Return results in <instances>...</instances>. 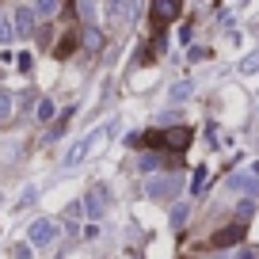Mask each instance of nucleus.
I'll use <instances>...</instances> for the list:
<instances>
[{"label":"nucleus","instance_id":"nucleus-3","mask_svg":"<svg viewBox=\"0 0 259 259\" xmlns=\"http://www.w3.org/2000/svg\"><path fill=\"white\" fill-rule=\"evenodd\" d=\"M57 236V221L54 218H38L31 229H27V248H46Z\"/></svg>","mask_w":259,"mask_h":259},{"label":"nucleus","instance_id":"nucleus-5","mask_svg":"<svg viewBox=\"0 0 259 259\" xmlns=\"http://www.w3.org/2000/svg\"><path fill=\"white\" fill-rule=\"evenodd\" d=\"M107 198H111V191H107L103 183H96V187L88 191V198H84V202H88V213H92V218H99V213H103L107 206H111Z\"/></svg>","mask_w":259,"mask_h":259},{"label":"nucleus","instance_id":"nucleus-17","mask_svg":"<svg viewBox=\"0 0 259 259\" xmlns=\"http://www.w3.org/2000/svg\"><path fill=\"white\" fill-rule=\"evenodd\" d=\"M50 12H57L54 0H38V4H34V16H50Z\"/></svg>","mask_w":259,"mask_h":259},{"label":"nucleus","instance_id":"nucleus-11","mask_svg":"<svg viewBox=\"0 0 259 259\" xmlns=\"http://www.w3.org/2000/svg\"><path fill=\"white\" fill-rule=\"evenodd\" d=\"M54 103H50V99H38V111H34V118H38V122H50V118H54Z\"/></svg>","mask_w":259,"mask_h":259},{"label":"nucleus","instance_id":"nucleus-10","mask_svg":"<svg viewBox=\"0 0 259 259\" xmlns=\"http://www.w3.org/2000/svg\"><path fill=\"white\" fill-rule=\"evenodd\" d=\"M69 122H73V111H65V114H61V118H57V122H54V130H50V141H54V138H61L65 130H69Z\"/></svg>","mask_w":259,"mask_h":259},{"label":"nucleus","instance_id":"nucleus-16","mask_svg":"<svg viewBox=\"0 0 259 259\" xmlns=\"http://www.w3.org/2000/svg\"><path fill=\"white\" fill-rule=\"evenodd\" d=\"M84 46H88V50H99V46H103V34H99V31H88V34H84Z\"/></svg>","mask_w":259,"mask_h":259},{"label":"nucleus","instance_id":"nucleus-4","mask_svg":"<svg viewBox=\"0 0 259 259\" xmlns=\"http://www.w3.org/2000/svg\"><path fill=\"white\" fill-rule=\"evenodd\" d=\"M176 191H179V176L149 179V198H156V202H168V198H176Z\"/></svg>","mask_w":259,"mask_h":259},{"label":"nucleus","instance_id":"nucleus-12","mask_svg":"<svg viewBox=\"0 0 259 259\" xmlns=\"http://www.w3.org/2000/svg\"><path fill=\"white\" fill-rule=\"evenodd\" d=\"M183 221H187V202H179L171 210V229H183Z\"/></svg>","mask_w":259,"mask_h":259},{"label":"nucleus","instance_id":"nucleus-13","mask_svg":"<svg viewBox=\"0 0 259 259\" xmlns=\"http://www.w3.org/2000/svg\"><path fill=\"white\" fill-rule=\"evenodd\" d=\"M8 118H12V96L0 92V122H8Z\"/></svg>","mask_w":259,"mask_h":259},{"label":"nucleus","instance_id":"nucleus-7","mask_svg":"<svg viewBox=\"0 0 259 259\" xmlns=\"http://www.w3.org/2000/svg\"><path fill=\"white\" fill-rule=\"evenodd\" d=\"M149 12H153V19H160V23H168V19H176V16H179V12H183V8H179V0H156V4H153V8H149Z\"/></svg>","mask_w":259,"mask_h":259},{"label":"nucleus","instance_id":"nucleus-14","mask_svg":"<svg viewBox=\"0 0 259 259\" xmlns=\"http://www.w3.org/2000/svg\"><path fill=\"white\" fill-rule=\"evenodd\" d=\"M206 171H210V168H194V179H191V191H194V194L202 191V183H206Z\"/></svg>","mask_w":259,"mask_h":259},{"label":"nucleus","instance_id":"nucleus-6","mask_svg":"<svg viewBox=\"0 0 259 259\" xmlns=\"http://www.w3.org/2000/svg\"><path fill=\"white\" fill-rule=\"evenodd\" d=\"M244 240V225H240V221H236V225H225V229H221V233H213V248H233V244H240Z\"/></svg>","mask_w":259,"mask_h":259},{"label":"nucleus","instance_id":"nucleus-20","mask_svg":"<svg viewBox=\"0 0 259 259\" xmlns=\"http://www.w3.org/2000/svg\"><path fill=\"white\" fill-rule=\"evenodd\" d=\"M236 259H255V251H251V248H244V251H240Z\"/></svg>","mask_w":259,"mask_h":259},{"label":"nucleus","instance_id":"nucleus-2","mask_svg":"<svg viewBox=\"0 0 259 259\" xmlns=\"http://www.w3.org/2000/svg\"><path fill=\"white\" fill-rule=\"evenodd\" d=\"M141 145H156V149H176V153H183L187 145H191V130L187 126H171V130H156V134H149V138H134Z\"/></svg>","mask_w":259,"mask_h":259},{"label":"nucleus","instance_id":"nucleus-15","mask_svg":"<svg viewBox=\"0 0 259 259\" xmlns=\"http://www.w3.org/2000/svg\"><path fill=\"white\" fill-rule=\"evenodd\" d=\"M240 69H244V73H259V54H248L240 61Z\"/></svg>","mask_w":259,"mask_h":259},{"label":"nucleus","instance_id":"nucleus-18","mask_svg":"<svg viewBox=\"0 0 259 259\" xmlns=\"http://www.w3.org/2000/svg\"><path fill=\"white\" fill-rule=\"evenodd\" d=\"M12 259H31V248H27V244H19V248L12 251Z\"/></svg>","mask_w":259,"mask_h":259},{"label":"nucleus","instance_id":"nucleus-9","mask_svg":"<svg viewBox=\"0 0 259 259\" xmlns=\"http://www.w3.org/2000/svg\"><path fill=\"white\" fill-rule=\"evenodd\" d=\"M168 96H171V103H183V99L191 96V80H176V84H171V92H168Z\"/></svg>","mask_w":259,"mask_h":259},{"label":"nucleus","instance_id":"nucleus-1","mask_svg":"<svg viewBox=\"0 0 259 259\" xmlns=\"http://www.w3.org/2000/svg\"><path fill=\"white\" fill-rule=\"evenodd\" d=\"M111 138V126H99V130H88L80 141H73V145L65 149V168H76V164L84 160V156L92 153V149H99L103 141Z\"/></svg>","mask_w":259,"mask_h":259},{"label":"nucleus","instance_id":"nucleus-8","mask_svg":"<svg viewBox=\"0 0 259 259\" xmlns=\"http://www.w3.org/2000/svg\"><path fill=\"white\" fill-rule=\"evenodd\" d=\"M12 31L31 34V31H34V8H19V12H16V27H12Z\"/></svg>","mask_w":259,"mask_h":259},{"label":"nucleus","instance_id":"nucleus-19","mask_svg":"<svg viewBox=\"0 0 259 259\" xmlns=\"http://www.w3.org/2000/svg\"><path fill=\"white\" fill-rule=\"evenodd\" d=\"M12 34H16V31H12V23H0V42H8Z\"/></svg>","mask_w":259,"mask_h":259}]
</instances>
